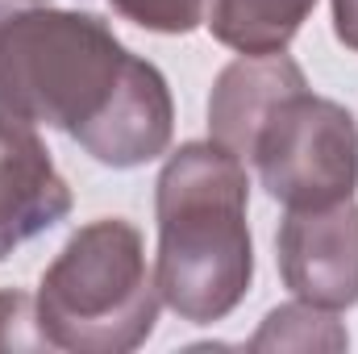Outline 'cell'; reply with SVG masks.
Instances as JSON below:
<instances>
[{"instance_id":"ba28073f","label":"cell","mask_w":358,"mask_h":354,"mask_svg":"<svg viewBox=\"0 0 358 354\" xmlns=\"http://www.w3.org/2000/svg\"><path fill=\"white\" fill-rule=\"evenodd\" d=\"M300 88H308V80L283 50L234 59L208 96V138L246 163L267 117Z\"/></svg>"},{"instance_id":"6da1fadb","label":"cell","mask_w":358,"mask_h":354,"mask_svg":"<svg viewBox=\"0 0 358 354\" xmlns=\"http://www.w3.org/2000/svg\"><path fill=\"white\" fill-rule=\"evenodd\" d=\"M246 204V163L213 138L179 146L159 171L155 283L176 317L213 325L246 300L255 279Z\"/></svg>"},{"instance_id":"277c9868","label":"cell","mask_w":358,"mask_h":354,"mask_svg":"<svg viewBox=\"0 0 358 354\" xmlns=\"http://www.w3.org/2000/svg\"><path fill=\"white\" fill-rule=\"evenodd\" d=\"M271 200L283 208H321L358 187V125L338 100L292 92L267 117L250 159Z\"/></svg>"},{"instance_id":"7c38bea8","label":"cell","mask_w":358,"mask_h":354,"mask_svg":"<svg viewBox=\"0 0 358 354\" xmlns=\"http://www.w3.org/2000/svg\"><path fill=\"white\" fill-rule=\"evenodd\" d=\"M0 351H50L38 321V300L21 288L0 292Z\"/></svg>"},{"instance_id":"52a82bcc","label":"cell","mask_w":358,"mask_h":354,"mask_svg":"<svg viewBox=\"0 0 358 354\" xmlns=\"http://www.w3.org/2000/svg\"><path fill=\"white\" fill-rule=\"evenodd\" d=\"M171 134H176V104H171V88L163 71L129 55V67L113 92V100L76 142L96 163L113 171H129V167L159 159L171 146Z\"/></svg>"},{"instance_id":"7a4b0ae2","label":"cell","mask_w":358,"mask_h":354,"mask_svg":"<svg viewBox=\"0 0 358 354\" xmlns=\"http://www.w3.org/2000/svg\"><path fill=\"white\" fill-rule=\"evenodd\" d=\"M129 67L113 29L71 8H0V113L80 138Z\"/></svg>"},{"instance_id":"8fae6325","label":"cell","mask_w":358,"mask_h":354,"mask_svg":"<svg viewBox=\"0 0 358 354\" xmlns=\"http://www.w3.org/2000/svg\"><path fill=\"white\" fill-rule=\"evenodd\" d=\"M121 17L150 34H192L204 25V0H108Z\"/></svg>"},{"instance_id":"8992f818","label":"cell","mask_w":358,"mask_h":354,"mask_svg":"<svg viewBox=\"0 0 358 354\" xmlns=\"http://www.w3.org/2000/svg\"><path fill=\"white\" fill-rule=\"evenodd\" d=\"M71 213V187L59 176L38 125L0 113V259L34 242Z\"/></svg>"},{"instance_id":"4fadbf2b","label":"cell","mask_w":358,"mask_h":354,"mask_svg":"<svg viewBox=\"0 0 358 354\" xmlns=\"http://www.w3.org/2000/svg\"><path fill=\"white\" fill-rule=\"evenodd\" d=\"M334 34L342 46L358 50V0H334Z\"/></svg>"},{"instance_id":"3957f363","label":"cell","mask_w":358,"mask_h":354,"mask_svg":"<svg viewBox=\"0 0 358 354\" xmlns=\"http://www.w3.org/2000/svg\"><path fill=\"white\" fill-rule=\"evenodd\" d=\"M38 321L50 351L121 354L142 346L159 321V283L142 234L125 217H96L67 238L42 271Z\"/></svg>"},{"instance_id":"9c48e42d","label":"cell","mask_w":358,"mask_h":354,"mask_svg":"<svg viewBox=\"0 0 358 354\" xmlns=\"http://www.w3.org/2000/svg\"><path fill=\"white\" fill-rule=\"evenodd\" d=\"M317 0H204V25L238 55H275L300 34Z\"/></svg>"},{"instance_id":"5b68a950","label":"cell","mask_w":358,"mask_h":354,"mask_svg":"<svg viewBox=\"0 0 358 354\" xmlns=\"http://www.w3.org/2000/svg\"><path fill=\"white\" fill-rule=\"evenodd\" d=\"M279 275L296 300L321 309L358 304V204L338 200L321 208H287L279 234Z\"/></svg>"},{"instance_id":"30bf717a","label":"cell","mask_w":358,"mask_h":354,"mask_svg":"<svg viewBox=\"0 0 358 354\" xmlns=\"http://www.w3.org/2000/svg\"><path fill=\"white\" fill-rule=\"evenodd\" d=\"M350 346L346 325L338 321L334 309L308 304V300H292L279 304L263 317V325L250 338V351H321L338 354Z\"/></svg>"}]
</instances>
